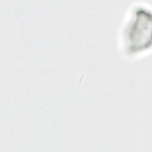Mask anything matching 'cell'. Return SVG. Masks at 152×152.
I'll list each match as a JSON object with an SVG mask.
<instances>
[{"label":"cell","mask_w":152,"mask_h":152,"mask_svg":"<svg viewBox=\"0 0 152 152\" xmlns=\"http://www.w3.org/2000/svg\"><path fill=\"white\" fill-rule=\"evenodd\" d=\"M147 6L136 3L127 11L119 31V45L124 53L135 56L147 49L150 39V18H148Z\"/></svg>","instance_id":"1"}]
</instances>
